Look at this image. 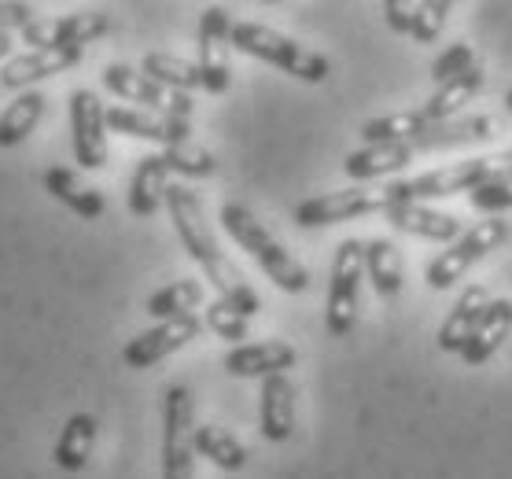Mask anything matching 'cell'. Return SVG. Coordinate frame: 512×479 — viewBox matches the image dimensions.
<instances>
[{"label": "cell", "mask_w": 512, "mask_h": 479, "mask_svg": "<svg viewBox=\"0 0 512 479\" xmlns=\"http://www.w3.org/2000/svg\"><path fill=\"white\" fill-rule=\"evenodd\" d=\"M166 211H170V222H174L181 247H185L188 258L203 269V277H207V284L218 292V299H225L233 310H240V314L251 321V317L262 310V299H258V292L247 284L240 266L222 251V244H218V236L210 229L207 211H203V203H199L196 192L188 185H170L166 188Z\"/></svg>", "instance_id": "obj_1"}, {"label": "cell", "mask_w": 512, "mask_h": 479, "mask_svg": "<svg viewBox=\"0 0 512 479\" xmlns=\"http://www.w3.org/2000/svg\"><path fill=\"white\" fill-rule=\"evenodd\" d=\"M222 229L233 236L236 244L244 247L247 255L255 258L258 269L266 273L269 281L277 284L280 292L288 295H303L310 288V269L299 262V258L291 255L288 247L280 244L277 236L269 233L266 225L258 222L255 211H247L244 203H225L222 207Z\"/></svg>", "instance_id": "obj_2"}, {"label": "cell", "mask_w": 512, "mask_h": 479, "mask_svg": "<svg viewBox=\"0 0 512 479\" xmlns=\"http://www.w3.org/2000/svg\"><path fill=\"white\" fill-rule=\"evenodd\" d=\"M512 177V152H494V155H476V159H461V163L439 166L428 174L413 177V181H391L387 196L391 203H428V199H450L457 192H476V188Z\"/></svg>", "instance_id": "obj_3"}, {"label": "cell", "mask_w": 512, "mask_h": 479, "mask_svg": "<svg viewBox=\"0 0 512 479\" xmlns=\"http://www.w3.org/2000/svg\"><path fill=\"white\" fill-rule=\"evenodd\" d=\"M233 48L244 56L262 59V63H273V67H280L284 74L306 85H321L332 74V63L321 52L299 45L295 37L262 23H233Z\"/></svg>", "instance_id": "obj_4"}, {"label": "cell", "mask_w": 512, "mask_h": 479, "mask_svg": "<svg viewBox=\"0 0 512 479\" xmlns=\"http://www.w3.org/2000/svg\"><path fill=\"white\" fill-rule=\"evenodd\" d=\"M505 240H509V222L505 218H483V222H476L472 229H465V233L457 236L446 251H439V255L431 258L428 269H424V281L435 292H446L450 284H457L468 269L476 266L479 258L498 251Z\"/></svg>", "instance_id": "obj_5"}, {"label": "cell", "mask_w": 512, "mask_h": 479, "mask_svg": "<svg viewBox=\"0 0 512 479\" xmlns=\"http://www.w3.org/2000/svg\"><path fill=\"white\" fill-rule=\"evenodd\" d=\"M361 273H365V244L343 240L332 255L328 273V299H325V328L332 339H343L354 332L361 303Z\"/></svg>", "instance_id": "obj_6"}, {"label": "cell", "mask_w": 512, "mask_h": 479, "mask_svg": "<svg viewBox=\"0 0 512 479\" xmlns=\"http://www.w3.org/2000/svg\"><path fill=\"white\" fill-rule=\"evenodd\" d=\"M196 402L185 384H170L163 395V479H196Z\"/></svg>", "instance_id": "obj_7"}, {"label": "cell", "mask_w": 512, "mask_h": 479, "mask_svg": "<svg viewBox=\"0 0 512 479\" xmlns=\"http://www.w3.org/2000/svg\"><path fill=\"white\" fill-rule=\"evenodd\" d=\"M387 203H391L387 185L384 188L350 185V188H339V192L303 199V203L295 207V225H299V229H325V225L365 218V214H384Z\"/></svg>", "instance_id": "obj_8"}, {"label": "cell", "mask_w": 512, "mask_h": 479, "mask_svg": "<svg viewBox=\"0 0 512 479\" xmlns=\"http://www.w3.org/2000/svg\"><path fill=\"white\" fill-rule=\"evenodd\" d=\"M229 52H233V15L222 4H210L199 15V78L210 96L229 93L233 82V67H229Z\"/></svg>", "instance_id": "obj_9"}, {"label": "cell", "mask_w": 512, "mask_h": 479, "mask_svg": "<svg viewBox=\"0 0 512 479\" xmlns=\"http://www.w3.org/2000/svg\"><path fill=\"white\" fill-rule=\"evenodd\" d=\"M70 144H74V163L82 170H104L107 166V107L93 89H74L70 93Z\"/></svg>", "instance_id": "obj_10"}, {"label": "cell", "mask_w": 512, "mask_h": 479, "mask_svg": "<svg viewBox=\"0 0 512 479\" xmlns=\"http://www.w3.org/2000/svg\"><path fill=\"white\" fill-rule=\"evenodd\" d=\"M107 30H111V19L104 12H74L59 19H34L26 30H19V37L23 45H30V52H63V48L93 45Z\"/></svg>", "instance_id": "obj_11"}, {"label": "cell", "mask_w": 512, "mask_h": 479, "mask_svg": "<svg viewBox=\"0 0 512 479\" xmlns=\"http://www.w3.org/2000/svg\"><path fill=\"white\" fill-rule=\"evenodd\" d=\"M199 332H203V321H199L196 314L177 317V321H159L155 328L133 336L126 347H122V365H126V369H152V365H159L163 358H170V354H177L181 347H188L192 339H199Z\"/></svg>", "instance_id": "obj_12"}, {"label": "cell", "mask_w": 512, "mask_h": 479, "mask_svg": "<svg viewBox=\"0 0 512 479\" xmlns=\"http://www.w3.org/2000/svg\"><path fill=\"white\" fill-rule=\"evenodd\" d=\"M107 129L122 133V137H137V141H155L163 144V148L192 141V122L155 115V111H140V107H126V104L107 107Z\"/></svg>", "instance_id": "obj_13"}, {"label": "cell", "mask_w": 512, "mask_h": 479, "mask_svg": "<svg viewBox=\"0 0 512 479\" xmlns=\"http://www.w3.org/2000/svg\"><path fill=\"white\" fill-rule=\"evenodd\" d=\"M299 351L284 339H262V343H240L225 354V373L236 380H269L295 369Z\"/></svg>", "instance_id": "obj_14"}, {"label": "cell", "mask_w": 512, "mask_h": 479, "mask_svg": "<svg viewBox=\"0 0 512 479\" xmlns=\"http://www.w3.org/2000/svg\"><path fill=\"white\" fill-rule=\"evenodd\" d=\"M85 48H63V52H23V56H12L4 67H0V89L4 93H26L30 85L45 82V78H56L63 71H74L82 63Z\"/></svg>", "instance_id": "obj_15"}, {"label": "cell", "mask_w": 512, "mask_h": 479, "mask_svg": "<svg viewBox=\"0 0 512 479\" xmlns=\"http://www.w3.org/2000/svg\"><path fill=\"white\" fill-rule=\"evenodd\" d=\"M384 218L395 225L398 233L420 236V240H435V244H446V247L465 233V229H461V218L435 211L428 203H413V199H406V203H387Z\"/></svg>", "instance_id": "obj_16"}, {"label": "cell", "mask_w": 512, "mask_h": 479, "mask_svg": "<svg viewBox=\"0 0 512 479\" xmlns=\"http://www.w3.org/2000/svg\"><path fill=\"white\" fill-rule=\"evenodd\" d=\"M258 432L266 443H288L295 432V384L288 376L262 380L258 395Z\"/></svg>", "instance_id": "obj_17"}, {"label": "cell", "mask_w": 512, "mask_h": 479, "mask_svg": "<svg viewBox=\"0 0 512 479\" xmlns=\"http://www.w3.org/2000/svg\"><path fill=\"white\" fill-rule=\"evenodd\" d=\"M104 89L115 93L126 104H137L140 111H155V115H170V93L163 85L152 82L144 71L129 67V63H107L104 67Z\"/></svg>", "instance_id": "obj_18"}, {"label": "cell", "mask_w": 512, "mask_h": 479, "mask_svg": "<svg viewBox=\"0 0 512 479\" xmlns=\"http://www.w3.org/2000/svg\"><path fill=\"white\" fill-rule=\"evenodd\" d=\"M166 177H170V166H166L163 152L140 159L126 192V207L133 218H152L159 207H166V188H170Z\"/></svg>", "instance_id": "obj_19"}, {"label": "cell", "mask_w": 512, "mask_h": 479, "mask_svg": "<svg viewBox=\"0 0 512 479\" xmlns=\"http://www.w3.org/2000/svg\"><path fill=\"white\" fill-rule=\"evenodd\" d=\"M490 306V292L483 288V284H468L465 292L457 295L454 310L446 314L443 328H439V351L446 354H461L465 351V343L472 339V332H476L479 317H483V310Z\"/></svg>", "instance_id": "obj_20"}, {"label": "cell", "mask_w": 512, "mask_h": 479, "mask_svg": "<svg viewBox=\"0 0 512 479\" xmlns=\"http://www.w3.org/2000/svg\"><path fill=\"white\" fill-rule=\"evenodd\" d=\"M494 137V118L490 115H461L450 122L431 126L424 137L409 144L413 152H446V148H465V144H483Z\"/></svg>", "instance_id": "obj_21"}, {"label": "cell", "mask_w": 512, "mask_h": 479, "mask_svg": "<svg viewBox=\"0 0 512 479\" xmlns=\"http://www.w3.org/2000/svg\"><path fill=\"white\" fill-rule=\"evenodd\" d=\"M417 159V152L409 144H361L358 152H350L343 159V170L347 177H354L358 185L365 181H376V177H391L398 170H406L409 163Z\"/></svg>", "instance_id": "obj_22"}, {"label": "cell", "mask_w": 512, "mask_h": 479, "mask_svg": "<svg viewBox=\"0 0 512 479\" xmlns=\"http://www.w3.org/2000/svg\"><path fill=\"white\" fill-rule=\"evenodd\" d=\"M41 181H45L48 196L59 199L63 207H70V211L78 214V218H85V222H96V218L107 211V199L100 196L96 188L85 185L70 166H48Z\"/></svg>", "instance_id": "obj_23"}, {"label": "cell", "mask_w": 512, "mask_h": 479, "mask_svg": "<svg viewBox=\"0 0 512 479\" xmlns=\"http://www.w3.org/2000/svg\"><path fill=\"white\" fill-rule=\"evenodd\" d=\"M483 85H487V74H483V67L476 63L468 74H461V78H454V82L439 85V89L431 93L428 104H420V115L428 118L431 126L450 122V118H461L465 104H472V100L483 93Z\"/></svg>", "instance_id": "obj_24"}, {"label": "cell", "mask_w": 512, "mask_h": 479, "mask_svg": "<svg viewBox=\"0 0 512 479\" xmlns=\"http://www.w3.org/2000/svg\"><path fill=\"white\" fill-rule=\"evenodd\" d=\"M509 332H512V299H490V306L483 310V317H479L476 332H472V339L465 343L461 358H465L468 365L490 362Z\"/></svg>", "instance_id": "obj_25"}, {"label": "cell", "mask_w": 512, "mask_h": 479, "mask_svg": "<svg viewBox=\"0 0 512 479\" xmlns=\"http://www.w3.org/2000/svg\"><path fill=\"white\" fill-rule=\"evenodd\" d=\"M365 277L373 281L380 299H398L402 295L406 266H402V251H398L395 240H387V236L365 240Z\"/></svg>", "instance_id": "obj_26"}, {"label": "cell", "mask_w": 512, "mask_h": 479, "mask_svg": "<svg viewBox=\"0 0 512 479\" xmlns=\"http://www.w3.org/2000/svg\"><path fill=\"white\" fill-rule=\"evenodd\" d=\"M96 428H100V424H96L93 413H74V417L63 424V432H59L52 461H56L63 472H82V468L89 465V457H93Z\"/></svg>", "instance_id": "obj_27"}, {"label": "cell", "mask_w": 512, "mask_h": 479, "mask_svg": "<svg viewBox=\"0 0 512 479\" xmlns=\"http://www.w3.org/2000/svg\"><path fill=\"white\" fill-rule=\"evenodd\" d=\"M192 446H196V457H207L210 465L222 468V472H240L247 465L244 443L222 424H196L192 428Z\"/></svg>", "instance_id": "obj_28"}, {"label": "cell", "mask_w": 512, "mask_h": 479, "mask_svg": "<svg viewBox=\"0 0 512 479\" xmlns=\"http://www.w3.org/2000/svg\"><path fill=\"white\" fill-rule=\"evenodd\" d=\"M45 93H37V89H26L12 100V104L0 111V148H15V144H23L37 126H41V118H45Z\"/></svg>", "instance_id": "obj_29"}, {"label": "cell", "mask_w": 512, "mask_h": 479, "mask_svg": "<svg viewBox=\"0 0 512 479\" xmlns=\"http://www.w3.org/2000/svg\"><path fill=\"white\" fill-rule=\"evenodd\" d=\"M431 129V122L417 111H395V115L369 118L361 126V144H413L417 137H424Z\"/></svg>", "instance_id": "obj_30"}, {"label": "cell", "mask_w": 512, "mask_h": 479, "mask_svg": "<svg viewBox=\"0 0 512 479\" xmlns=\"http://www.w3.org/2000/svg\"><path fill=\"white\" fill-rule=\"evenodd\" d=\"M203 299H207V288L199 281H192V277H185V281L166 284V288H159L155 295H148V306H144V310H148L155 321H177V317L196 314L199 306H203Z\"/></svg>", "instance_id": "obj_31"}, {"label": "cell", "mask_w": 512, "mask_h": 479, "mask_svg": "<svg viewBox=\"0 0 512 479\" xmlns=\"http://www.w3.org/2000/svg\"><path fill=\"white\" fill-rule=\"evenodd\" d=\"M140 71L148 74L152 82H159L166 93H192V89H203V78H199V67L188 63L181 56H170V52H148Z\"/></svg>", "instance_id": "obj_32"}, {"label": "cell", "mask_w": 512, "mask_h": 479, "mask_svg": "<svg viewBox=\"0 0 512 479\" xmlns=\"http://www.w3.org/2000/svg\"><path fill=\"white\" fill-rule=\"evenodd\" d=\"M163 159H166V166H170V174H181V177H210L218 170V159L196 141L163 148Z\"/></svg>", "instance_id": "obj_33"}, {"label": "cell", "mask_w": 512, "mask_h": 479, "mask_svg": "<svg viewBox=\"0 0 512 479\" xmlns=\"http://www.w3.org/2000/svg\"><path fill=\"white\" fill-rule=\"evenodd\" d=\"M203 325H207L218 339H229V343H236V347H240V339H247V332H251V321H247L240 310H233L225 299L207 303V310H203Z\"/></svg>", "instance_id": "obj_34"}, {"label": "cell", "mask_w": 512, "mask_h": 479, "mask_svg": "<svg viewBox=\"0 0 512 479\" xmlns=\"http://www.w3.org/2000/svg\"><path fill=\"white\" fill-rule=\"evenodd\" d=\"M450 8H454L450 0H420V4H413V26H409V37L420 41V45L439 41Z\"/></svg>", "instance_id": "obj_35"}, {"label": "cell", "mask_w": 512, "mask_h": 479, "mask_svg": "<svg viewBox=\"0 0 512 479\" xmlns=\"http://www.w3.org/2000/svg\"><path fill=\"white\" fill-rule=\"evenodd\" d=\"M472 67H476L472 45H468V41H457V45H450L446 52L435 56V63H431V82L446 85V82H454V78H461V74H468Z\"/></svg>", "instance_id": "obj_36"}, {"label": "cell", "mask_w": 512, "mask_h": 479, "mask_svg": "<svg viewBox=\"0 0 512 479\" xmlns=\"http://www.w3.org/2000/svg\"><path fill=\"white\" fill-rule=\"evenodd\" d=\"M472 207L487 218H501L505 211H512V177H501V181H490V185L476 188L472 192Z\"/></svg>", "instance_id": "obj_37"}, {"label": "cell", "mask_w": 512, "mask_h": 479, "mask_svg": "<svg viewBox=\"0 0 512 479\" xmlns=\"http://www.w3.org/2000/svg\"><path fill=\"white\" fill-rule=\"evenodd\" d=\"M34 19H37V12L30 8V4H19V0H0V34H8V30H26Z\"/></svg>", "instance_id": "obj_38"}, {"label": "cell", "mask_w": 512, "mask_h": 479, "mask_svg": "<svg viewBox=\"0 0 512 479\" xmlns=\"http://www.w3.org/2000/svg\"><path fill=\"white\" fill-rule=\"evenodd\" d=\"M384 19L395 34L409 37V26H413V4L409 0H387L384 4Z\"/></svg>", "instance_id": "obj_39"}, {"label": "cell", "mask_w": 512, "mask_h": 479, "mask_svg": "<svg viewBox=\"0 0 512 479\" xmlns=\"http://www.w3.org/2000/svg\"><path fill=\"white\" fill-rule=\"evenodd\" d=\"M0 59H4V63L12 59V37L8 34H0Z\"/></svg>", "instance_id": "obj_40"}, {"label": "cell", "mask_w": 512, "mask_h": 479, "mask_svg": "<svg viewBox=\"0 0 512 479\" xmlns=\"http://www.w3.org/2000/svg\"><path fill=\"white\" fill-rule=\"evenodd\" d=\"M505 107H509V111H512V89H509V93H505Z\"/></svg>", "instance_id": "obj_41"}]
</instances>
